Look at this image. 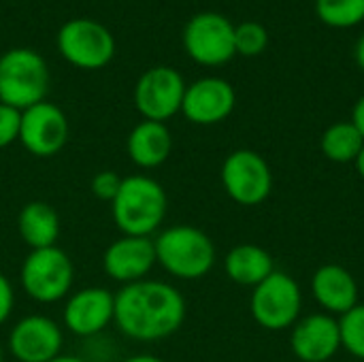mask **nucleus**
<instances>
[{"mask_svg": "<svg viewBox=\"0 0 364 362\" xmlns=\"http://www.w3.org/2000/svg\"><path fill=\"white\" fill-rule=\"evenodd\" d=\"M341 331V348L352 356L364 361V305H356L339 320Z\"/></svg>", "mask_w": 364, "mask_h": 362, "instance_id": "obj_23", "label": "nucleus"}, {"mask_svg": "<svg viewBox=\"0 0 364 362\" xmlns=\"http://www.w3.org/2000/svg\"><path fill=\"white\" fill-rule=\"evenodd\" d=\"M68 119L64 111L47 100L21 111L19 141L38 158H51L68 143Z\"/></svg>", "mask_w": 364, "mask_h": 362, "instance_id": "obj_11", "label": "nucleus"}, {"mask_svg": "<svg viewBox=\"0 0 364 362\" xmlns=\"http://www.w3.org/2000/svg\"><path fill=\"white\" fill-rule=\"evenodd\" d=\"M19 126H21V111L0 102V149L9 147L19 139Z\"/></svg>", "mask_w": 364, "mask_h": 362, "instance_id": "obj_25", "label": "nucleus"}, {"mask_svg": "<svg viewBox=\"0 0 364 362\" xmlns=\"http://www.w3.org/2000/svg\"><path fill=\"white\" fill-rule=\"evenodd\" d=\"M17 230L26 245L32 250L51 247L58 241L60 235V218L55 209L43 201L28 203L17 218Z\"/></svg>", "mask_w": 364, "mask_h": 362, "instance_id": "obj_20", "label": "nucleus"}, {"mask_svg": "<svg viewBox=\"0 0 364 362\" xmlns=\"http://www.w3.org/2000/svg\"><path fill=\"white\" fill-rule=\"evenodd\" d=\"M222 186L237 205L256 207L269 198L273 173L258 151L237 149L222 164Z\"/></svg>", "mask_w": 364, "mask_h": 362, "instance_id": "obj_8", "label": "nucleus"}, {"mask_svg": "<svg viewBox=\"0 0 364 362\" xmlns=\"http://www.w3.org/2000/svg\"><path fill=\"white\" fill-rule=\"evenodd\" d=\"M224 269L235 284L256 288L275 271V262L264 247L254 243H243L226 254Z\"/></svg>", "mask_w": 364, "mask_h": 362, "instance_id": "obj_19", "label": "nucleus"}, {"mask_svg": "<svg viewBox=\"0 0 364 362\" xmlns=\"http://www.w3.org/2000/svg\"><path fill=\"white\" fill-rule=\"evenodd\" d=\"M115 318V297L105 288H83L64 307V324L79 337H94Z\"/></svg>", "mask_w": 364, "mask_h": 362, "instance_id": "obj_16", "label": "nucleus"}, {"mask_svg": "<svg viewBox=\"0 0 364 362\" xmlns=\"http://www.w3.org/2000/svg\"><path fill=\"white\" fill-rule=\"evenodd\" d=\"M173 151V134L162 122L143 119L128 137V156L141 169H156L168 160Z\"/></svg>", "mask_w": 364, "mask_h": 362, "instance_id": "obj_18", "label": "nucleus"}, {"mask_svg": "<svg viewBox=\"0 0 364 362\" xmlns=\"http://www.w3.org/2000/svg\"><path fill=\"white\" fill-rule=\"evenodd\" d=\"M237 96L228 81L220 77H205L186 87L181 113L198 126H213L224 122L235 109Z\"/></svg>", "mask_w": 364, "mask_h": 362, "instance_id": "obj_12", "label": "nucleus"}, {"mask_svg": "<svg viewBox=\"0 0 364 362\" xmlns=\"http://www.w3.org/2000/svg\"><path fill=\"white\" fill-rule=\"evenodd\" d=\"M0 362H2V350H0Z\"/></svg>", "mask_w": 364, "mask_h": 362, "instance_id": "obj_33", "label": "nucleus"}, {"mask_svg": "<svg viewBox=\"0 0 364 362\" xmlns=\"http://www.w3.org/2000/svg\"><path fill=\"white\" fill-rule=\"evenodd\" d=\"M49 90L47 62L32 49L17 47L0 55V102L17 111L45 100Z\"/></svg>", "mask_w": 364, "mask_h": 362, "instance_id": "obj_4", "label": "nucleus"}, {"mask_svg": "<svg viewBox=\"0 0 364 362\" xmlns=\"http://www.w3.org/2000/svg\"><path fill=\"white\" fill-rule=\"evenodd\" d=\"M168 198L164 188L145 175L122 179L117 196L111 201L115 226L130 237H149L166 218Z\"/></svg>", "mask_w": 364, "mask_h": 362, "instance_id": "obj_2", "label": "nucleus"}, {"mask_svg": "<svg viewBox=\"0 0 364 362\" xmlns=\"http://www.w3.org/2000/svg\"><path fill=\"white\" fill-rule=\"evenodd\" d=\"M9 350L19 362L53 361L62 350V331L45 316H28L11 331Z\"/></svg>", "mask_w": 364, "mask_h": 362, "instance_id": "obj_14", "label": "nucleus"}, {"mask_svg": "<svg viewBox=\"0 0 364 362\" xmlns=\"http://www.w3.org/2000/svg\"><path fill=\"white\" fill-rule=\"evenodd\" d=\"M316 13L331 28H352L364 19V0H316Z\"/></svg>", "mask_w": 364, "mask_h": 362, "instance_id": "obj_22", "label": "nucleus"}, {"mask_svg": "<svg viewBox=\"0 0 364 362\" xmlns=\"http://www.w3.org/2000/svg\"><path fill=\"white\" fill-rule=\"evenodd\" d=\"M352 124L358 128V132L364 137V96L358 98L356 107H354V113H352Z\"/></svg>", "mask_w": 364, "mask_h": 362, "instance_id": "obj_28", "label": "nucleus"}, {"mask_svg": "<svg viewBox=\"0 0 364 362\" xmlns=\"http://www.w3.org/2000/svg\"><path fill=\"white\" fill-rule=\"evenodd\" d=\"M269 34L262 23L258 21H243L235 26V51L241 55H258L267 49Z\"/></svg>", "mask_w": 364, "mask_h": 362, "instance_id": "obj_24", "label": "nucleus"}, {"mask_svg": "<svg viewBox=\"0 0 364 362\" xmlns=\"http://www.w3.org/2000/svg\"><path fill=\"white\" fill-rule=\"evenodd\" d=\"M320 147L331 162L348 164L356 162L360 149L364 147V137L352 122H337L324 130Z\"/></svg>", "mask_w": 364, "mask_h": 362, "instance_id": "obj_21", "label": "nucleus"}, {"mask_svg": "<svg viewBox=\"0 0 364 362\" xmlns=\"http://www.w3.org/2000/svg\"><path fill=\"white\" fill-rule=\"evenodd\" d=\"M156 245L149 237H130L113 241L102 258L107 275L122 284H134L145 280V275L156 265Z\"/></svg>", "mask_w": 364, "mask_h": 362, "instance_id": "obj_15", "label": "nucleus"}, {"mask_svg": "<svg viewBox=\"0 0 364 362\" xmlns=\"http://www.w3.org/2000/svg\"><path fill=\"white\" fill-rule=\"evenodd\" d=\"M49 362H87L83 361V358H79V356H55L53 361Z\"/></svg>", "mask_w": 364, "mask_h": 362, "instance_id": "obj_32", "label": "nucleus"}, {"mask_svg": "<svg viewBox=\"0 0 364 362\" xmlns=\"http://www.w3.org/2000/svg\"><path fill=\"white\" fill-rule=\"evenodd\" d=\"M311 294L328 316H343L358 305V284L341 265H324L311 277Z\"/></svg>", "mask_w": 364, "mask_h": 362, "instance_id": "obj_17", "label": "nucleus"}, {"mask_svg": "<svg viewBox=\"0 0 364 362\" xmlns=\"http://www.w3.org/2000/svg\"><path fill=\"white\" fill-rule=\"evenodd\" d=\"M186 96L183 77L171 66H154L141 75L134 87V105L149 122H166L181 111Z\"/></svg>", "mask_w": 364, "mask_h": 362, "instance_id": "obj_10", "label": "nucleus"}, {"mask_svg": "<svg viewBox=\"0 0 364 362\" xmlns=\"http://www.w3.org/2000/svg\"><path fill=\"white\" fill-rule=\"evenodd\" d=\"M73 262L60 247L32 250L21 267V286L26 294L38 303H55L64 299L73 286Z\"/></svg>", "mask_w": 364, "mask_h": 362, "instance_id": "obj_6", "label": "nucleus"}, {"mask_svg": "<svg viewBox=\"0 0 364 362\" xmlns=\"http://www.w3.org/2000/svg\"><path fill=\"white\" fill-rule=\"evenodd\" d=\"M183 47L194 62L203 66H222L237 53L235 26L220 13H198L183 30Z\"/></svg>", "mask_w": 364, "mask_h": 362, "instance_id": "obj_9", "label": "nucleus"}, {"mask_svg": "<svg viewBox=\"0 0 364 362\" xmlns=\"http://www.w3.org/2000/svg\"><path fill=\"white\" fill-rule=\"evenodd\" d=\"M13 303H15V294H13V286L11 282L0 273V324H4L13 312Z\"/></svg>", "mask_w": 364, "mask_h": 362, "instance_id": "obj_27", "label": "nucleus"}, {"mask_svg": "<svg viewBox=\"0 0 364 362\" xmlns=\"http://www.w3.org/2000/svg\"><path fill=\"white\" fill-rule=\"evenodd\" d=\"M124 362H162L160 358H156V356H151V354H139V356H130V358H126Z\"/></svg>", "mask_w": 364, "mask_h": 362, "instance_id": "obj_30", "label": "nucleus"}, {"mask_svg": "<svg viewBox=\"0 0 364 362\" xmlns=\"http://www.w3.org/2000/svg\"><path fill=\"white\" fill-rule=\"evenodd\" d=\"M58 49L73 66L98 70L113 60L115 38L94 19H70L58 32Z\"/></svg>", "mask_w": 364, "mask_h": 362, "instance_id": "obj_7", "label": "nucleus"}, {"mask_svg": "<svg viewBox=\"0 0 364 362\" xmlns=\"http://www.w3.org/2000/svg\"><path fill=\"white\" fill-rule=\"evenodd\" d=\"M115 324L136 341H158L177 333L186 320V299L166 282L141 280L115 294Z\"/></svg>", "mask_w": 364, "mask_h": 362, "instance_id": "obj_1", "label": "nucleus"}, {"mask_svg": "<svg viewBox=\"0 0 364 362\" xmlns=\"http://www.w3.org/2000/svg\"><path fill=\"white\" fill-rule=\"evenodd\" d=\"M156 260L179 280H200L215 265V245L194 226H171L154 241Z\"/></svg>", "mask_w": 364, "mask_h": 362, "instance_id": "obj_3", "label": "nucleus"}, {"mask_svg": "<svg viewBox=\"0 0 364 362\" xmlns=\"http://www.w3.org/2000/svg\"><path fill=\"white\" fill-rule=\"evenodd\" d=\"M290 348L301 362H328L341 350L339 320L328 314L301 318L292 326Z\"/></svg>", "mask_w": 364, "mask_h": 362, "instance_id": "obj_13", "label": "nucleus"}, {"mask_svg": "<svg viewBox=\"0 0 364 362\" xmlns=\"http://www.w3.org/2000/svg\"><path fill=\"white\" fill-rule=\"evenodd\" d=\"M356 62H358V66L364 70V34L360 36L358 45H356Z\"/></svg>", "mask_w": 364, "mask_h": 362, "instance_id": "obj_29", "label": "nucleus"}, {"mask_svg": "<svg viewBox=\"0 0 364 362\" xmlns=\"http://www.w3.org/2000/svg\"><path fill=\"white\" fill-rule=\"evenodd\" d=\"M354 164H356V171H358V175H360V177L364 179V147L360 149V154H358V158H356V162H354Z\"/></svg>", "mask_w": 364, "mask_h": 362, "instance_id": "obj_31", "label": "nucleus"}, {"mask_svg": "<svg viewBox=\"0 0 364 362\" xmlns=\"http://www.w3.org/2000/svg\"><path fill=\"white\" fill-rule=\"evenodd\" d=\"M303 294L294 277L273 271L252 292L250 309L254 320L267 331H284L299 322Z\"/></svg>", "mask_w": 364, "mask_h": 362, "instance_id": "obj_5", "label": "nucleus"}, {"mask_svg": "<svg viewBox=\"0 0 364 362\" xmlns=\"http://www.w3.org/2000/svg\"><path fill=\"white\" fill-rule=\"evenodd\" d=\"M119 186H122V177L115 171H100L92 179V192H94V196L100 198V201H109V203L117 196Z\"/></svg>", "mask_w": 364, "mask_h": 362, "instance_id": "obj_26", "label": "nucleus"}]
</instances>
